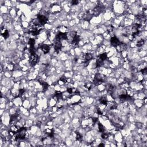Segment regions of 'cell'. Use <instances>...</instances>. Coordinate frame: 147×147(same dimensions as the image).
I'll list each match as a JSON object with an SVG mask.
<instances>
[{
  "instance_id": "6",
  "label": "cell",
  "mask_w": 147,
  "mask_h": 147,
  "mask_svg": "<svg viewBox=\"0 0 147 147\" xmlns=\"http://www.w3.org/2000/svg\"><path fill=\"white\" fill-rule=\"evenodd\" d=\"M78 2H78V1H74L72 2V5H77V3H78Z\"/></svg>"
},
{
  "instance_id": "2",
  "label": "cell",
  "mask_w": 147,
  "mask_h": 147,
  "mask_svg": "<svg viewBox=\"0 0 147 147\" xmlns=\"http://www.w3.org/2000/svg\"><path fill=\"white\" fill-rule=\"evenodd\" d=\"M38 20L39 23L42 25H44L47 23V18L45 16L42 15V14H39L38 16Z\"/></svg>"
},
{
  "instance_id": "1",
  "label": "cell",
  "mask_w": 147,
  "mask_h": 147,
  "mask_svg": "<svg viewBox=\"0 0 147 147\" xmlns=\"http://www.w3.org/2000/svg\"><path fill=\"white\" fill-rule=\"evenodd\" d=\"M38 61V55H31L29 56V63L32 66H35L36 64Z\"/></svg>"
},
{
  "instance_id": "3",
  "label": "cell",
  "mask_w": 147,
  "mask_h": 147,
  "mask_svg": "<svg viewBox=\"0 0 147 147\" xmlns=\"http://www.w3.org/2000/svg\"><path fill=\"white\" fill-rule=\"evenodd\" d=\"M41 51L44 53V54H47L50 51V47L47 44H42L39 47Z\"/></svg>"
},
{
  "instance_id": "5",
  "label": "cell",
  "mask_w": 147,
  "mask_h": 147,
  "mask_svg": "<svg viewBox=\"0 0 147 147\" xmlns=\"http://www.w3.org/2000/svg\"><path fill=\"white\" fill-rule=\"evenodd\" d=\"M2 35L3 36V38L5 39H7L9 36V33L8 30H4L3 32H2Z\"/></svg>"
},
{
  "instance_id": "4",
  "label": "cell",
  "mask_w": 147,
  "mask_h": 147,
  "mask_svg": "<svg viewBox=\"0 0 147 147\" xmlns=\"http://www.w3.org/2000/svg\"><path fill=\"white\" fill-rule=\"evenodd\" d=\"M120 43L121 42H120V40H118V39L116 36H113L110 39V43L111 45L114 47H117V46L120 45Z\"/></svg>"
}]
</instances>
